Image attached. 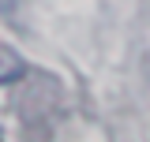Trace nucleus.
<instances>
[]
</instances>
